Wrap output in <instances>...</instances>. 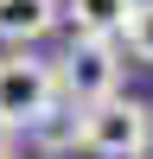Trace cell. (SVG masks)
Returning <instances> with one entry per match:
<instances>
[{
  "label": "cell",
  "instance_id": "cell-1",
  "mask_svg": "<svg viewBox=\"0 0 153 159\" xmlns=\"http://www.w3.org/2000/svg\"><path fill=\"white\" fill-rule=\"evenodd\" d=\"M83 153L96 159H147L153 147V108H140L134 96H109L96 108H83Z\"/></svg>",
  "mask_w": 153,
  "mask_h": 159
},
{
  "label": "cell",
  "instance_id": "cell-2",
  "mask_svg": "<svg viewBox=\"0 0 153 159\" xmlns=\"http://www.w3.org/2000/svg\"><path fill=\"white\" fill-rule=\"evenodd\" d=\"M58 89L70 108H96V102L121 96V51L109 38H76L58 57Z\"/></svg>",
  "mask_w": 153,
  "mask_h": 159
},
{
  "label": "cell",
  "instance_id": "cell-3",
  "mask_svg": "<svg viewBox=\"0 0 153 159\" xmlns=\"http://www.w3.org/2000/svg\"><path fill=\"white\" fill-rule=\"evenodd\" d=\"M51 102H64L58 64L32 57V51H7V57H0V121L26 127V121H38Z\"/></svg>",
  "mask_w": 153,
  "mask_h": 159
},
{
  "label": "cell",
  "instance_id": "cell-4",
  "mask_svg": "<svg viewBox=\"0 0 153 159\" xmlns=\"http://www.w3.org/2000/svg\"><path fill=\"white\" fill-rule=\"evenodd\" d=\"M58 19H64L58 0H0V38H7V45H19V51L38 45Z\"/></svg>",
  "mask_w": 153,
  "mask_h": 159
},
{
  "label": "cell",
  "instance_id": "cell-5",
  "mask_svg": "<svg viewBox=\"0 0 153 159\" xmlns=\"http://www.w3.org/2000/svg\"><path fill=\"white\" fill-rule=\"evenodd\" d=\"M26 140H32L45 159H58V153H83L76 140H83V108H70V102H51L38 121H26Z\"/></svg>",
  "mask_w": 153,
  "mask_h": 159
},
{
  "label": "cell",
  "instance_id": "cell-6",
  "mask_svg": "<svg viewBox=\"0 0 153 159\" xmlns=\"http://www.w3.org/2000/svg\"><path fill=\"white\" fill-rule=\"evenodd\" d=\"M70 25H76V38H121L128 32V13H134V0H70Z\"/></svg>",
  "mask_w": 153,
  "mask_h": 159
},
{
  "label": "cell",
  "instance_id": "cell-7",
  "mask_svg": "<svg viewBox=\"0 0 153 159\" xmlns=\"http://www.w3.org/2000/svg\"><path fill=\"white\" fill-rule=\"evenodd\" d=\"M128 51H134L140 64H153V0H134V13H128Z\"/></svg>",
  "mask_w": 153,
  "mask_h": 159
},
{
  "label": "cell",
  "instance_id": "cell-8",
  "mask_svg": "<svg viewBox=\"0 0 153 159\" xmlns=\"http://www.w3.org/2000/svg\"><path fill=\"white\" fill-rule=\"evenodd\" d=\"M13 140H19V127H13V121H0V159H13Z\"/></svg>",
  "mask_w": 153,
  "mask_h": 159
}]
</instances>
